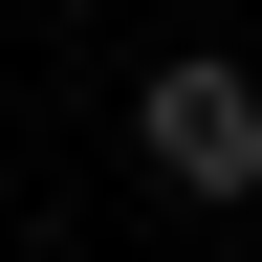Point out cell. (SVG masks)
I'll return each mask as SVG.
<instances>
[{
	"label": "cell",
	"instance_id": "6da1fadb",
	"mask_svg": "<svg viewBox=\"0 0 262 262\" xmlns=\"http://www.w3.org/2000/svg\"><path fill=\"white\" fill-rule=\"evenodd\" d=\"M131 153H153V196H262V66H153L131 88Z\"/></svg>",
	"mask_w": 262,
	"mask_h": 262
}]
</instances>
